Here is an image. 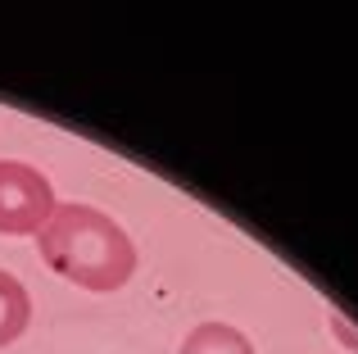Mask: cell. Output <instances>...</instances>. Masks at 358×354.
Wrapping results in <instances>:
<instances>
[{"instance_id":"obj_2","label":"cell","mask_w":358,"mask_h":354,"mask_svg":"<svg viewBox=\"0 0 358 354\" xmlns=\"http://www.w3.org/2000/svg\"><path fill=\"white\" fill-rule=\"evenodd\" d=\"M55 213V186L23 160H0V236H36Z\"/></svg>"},{"instance_id":"obj_4","label":"cell","mask_w":358,"mask_h":354,"mask_svg":"<svg viewBox=\"0 0 358 354\" xmlns=\"http://www.w3.org/2000/svg\"><path fill=\"white\" fill-rule=\"evenodd\" d=\"M177 354H254V346L231 323H200V327L186 332V341H182Z\"/></svg>"},{"instance_id":"obj_3","label":"cell","mask_w":358,"mask_h":354,"mask_svg":"<svg viewBox=\"0 0 358 354\" xmlns=\"http://www.w3.org/2000/svg\"><path fill=\"white\" fill-rule=\"evenodd\" d=\"M27 327H32V295L14 273L0 268V350L14 346Z\"/></svg>"},{"instance_id":"obj_1","label":"cell","mask_w":358,"mask_h":354,"mask_svg":"<svg viewBox=\"0 0 358 354\" xmlns=\"http://www.w3.org/2000/svg\"><path fill=\"white\" fill-rule=\"evenodd\" d=\"M45 268L91 295H114L136 273V241L114 213L96 204H55L45 227L36 232Z\"/></svg>"}]
</instances>
